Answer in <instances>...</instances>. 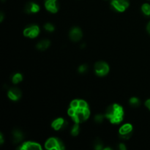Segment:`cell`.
<instances>
[{
  "instance_id": "obj_1",
  "label": "cell",
  "mask_w": 150,
  "mask_h": 150,
  "mask_svg": "<svg viewBox=\"0 0 150 150\" xmlns=\"http://www.w3.org/2000/svg\"><path fill=\"white\" fill-rule=\"evenodd\" d=\"M68 115L76 123L85 122L90 116L88 103L83 100H74L70 103Z\"/></svg>"
},
{
  "instance_id": "obj_2",
  "label": "cell",
  "mask_w": 150,
  "mask_h": 150,
  "mask_svg": "<svg viewBox=\"0 0 150 150\" xmlns=\"http://www.w3.org/2000/svg\"><path fill=\"white\" fill-rule=\"evenodd\" d=\"M105 117L112 124H120L124 118V110L120 105L114 103L108 107L105 111Z\"/></svg>"
},
{
  "instance_id": "obj_3",
  "label": "cell",
  "mask_w": 150,
  "mask_h": 150,
  "mask_svg": "<svg viewBox=\"0 0 150 150\" xmlns=\"http://www.w3.org/2000/svg\"><path fill=\"white\" fill-rule=\"evenodd\" d=\"M45 149L48 150H63L65 149L63 142L57 138H50L45 144Z\"/></svg>"
},
{
  "instance_id": "obj_4",
  "label": "cell",
  "mask_w": 150,
  "mask_h": 150,
  "mask_svg": "<svg viewBox=\"0 0 150 150\" xmlns=\"http://www.w3.org/2000/svg\"><path fill=\"white\" fill-rule=\"evenodd\" d=\"M133 130L132 125L129 124V123L123 125L119 130V136L120 139H124V140L129 139L133 135Z\"/></svg>"
},
{
  "instance_id": "obj_5",
  "label": "cell",
  "mask_w": 150,
  "mask_h": 150,
  "mask_svg": "<svg viewBox=\"0 0 150 150\" xmlns=\"http://www.w3.org/2000/svg\"><path fill=\"white\" fill-rule=\"evenodd\" d=\"M95 71L98 76H105L109 72V66L105 62H98L95 64Z\"/></svg>"
},
{
  "instance_id": "obj_6",
  "label": "cell",
  "mask_w": 150,
  "mask_h": 150,
  "mask_svg": "<svg viewBox=\"0 0 150 150\" xmlns=\"http://www.w3.org/2000/svg\"><path fill=\"white\" fill-rule=\"evenodd\" d=\"M111 5L117 12H124L129 7V0H111Z\"/></svg>"
},
{
  "instance_id": "obj_7",
  "label": "cell",
  "mask_w": 150,
  "mask_h": 150,
  "mask_svg": "<svg viewBox=\"0 0 150 150\" xmlns=\"http://www.w3.org/2000/svg\"><path fill=\"white\" fill-rule=\"evenodd\" d=\"M40 33V28L37 25H30L23 30V35L25 37L29 38H35L38 36Z\"/></svg>"
},
{
  "instance_id": "obj_8",
  "label": "cell",
  "mask_w": 150,
  "mask_h": 150,
  "mask_svg": "<svg viewBox=\"0 0 150 150\" xmlns=\"http://www.w3.org/2000/svg\"><path fill=\"white\" fill-rule=\"evenodd\" d=\"M69 36H70V40L73 42H78V41L81 40L82 36H83V33H82L81 29L79 27H73L70 31L69 33Z\"/></svg>"
},
{
  "instance_id": "obj_9",
  "label": "cell",
  "mask_w": 150,
  "mask_h": 150,
  "mask_svg": "<svg viewBox=\"0 0 150 150\" xmlns=\"http://www.w3.org/2000/svg\"><path fill=\"white\" fill-rule=\"evenodd\" d=\"M68 125V123L63 118H57L54 120L51 124V127L55 130H62L65 129Z\"/></svg>"
},
{
  "instance_id": "obj_10",
  "label": "cell",
  "mask_w": 150,
  "mask_h": 150,
  "mask_svg": "<svg viewBox=\"0 0 150 150\" xmlns=\"http://www.w3.org/2000/svg\"><path fill=\"white\" fill-rule=\"evenodd\" d=\"M45 7L47 10L52 13H57L59 8L57 0H45Z\"/></svg>"
},
{
  "instance_id": "obj_11",
  "label": "cell",
  "mask_w": 150,
  "mask_h": 150,
  "mask_svg": "<svg viewBox=\"0 0 150 150\" xmlns=\"http://www.w3.org/2000/svg\"><path fill=\"white\" fill-rule=\"evenodd\" d=\"M21 150H40L42 149L40 144L36 142H26L22 144L21 146L18 148Z\"/></svg>"
},
{
  "instance_id": "obj_12",
  "label": "cell",
  "mask_w": 150,
  "mask_h": 150,
  "mask_svg": "<svg viewBox=\"0 0 150 150\" xmlns=\"http://www.w3.org/2000/svg\"><path fill=\"white\" fill-rule=\"evenodd\" d=\"M21 91L17 87H13L7 92V96L10 100L13 101H17L21 98Z\"/></svg>"
},
{
  "instance_id": "obj_13",
  "label": "cell",
  "mask_w": 150,
  "mask_h": 150,
  "mask_svg": "<svg viewBox=\"0 0 150 150\" xmlns=\"http://www.w3.org/2000/svg\"><path fill=\"white\" fill-rule=\"evenodd\" d=\"M24 138V135L23 133L19 129H14L12 132V141H13V144H18Z\"/></svg>"
},
{
  "instance_id": "obj_14",
  "label": "cell",
  "mask_w": 150,
  "mask_h": 150,
  "mask_svg": "<svg viewBox=\"0 0 150 150\" xmlns=\"http://www.w3.org/2000/svg\"><path fill=\"white\" fill-rule=\"evenodd\" d=\"M40 6L35 2H28L24 7V12L27 14L36 13L39 12Z\"/></svg>"
},
{
  "instance_id": "obj_15",
  "label": "cell",
  "mask_w": 150,
  "mask_h": 150,
  "mask_svg": "<svg viewBox=\"0 0 150 150\" xmlns=\"http://www.w3.org/2000/svg\"><path fill=\"white\" fill-rule=\"evenodd\" d=\"M50 45L51 42L48 40H42L37 44V48L40 51H45L50 46Z\"/></svg>"
},
{
  "instance_id": "obj_16",
  "label": "cell",
  "mask_w": 150,
  "mask_h": 150,
  "mask_svg": "<svg viewBox=\"0 0 150 150\" xmlns=\"http://www.w3.org/2000/svg\"><path fill=\"white\" fill-rule=\"evenodd\" d=\"M23 80V76L21 73H15L12 76V82L14 84H17V83H20Z\"/></svg>"
},
{
  "instance_id": "obj_17",
  "label": "cell",
  "mask_w": 150,
  "mask_h": 150,
  "mask_svg": "<svg viewBox=\"0 0 150 150\" xmlns=\"http://www.w3.org/2000/svg\"><path fill=\"white\" fill-rule=\"evenodd\" d=\"M129 103H130V105L132 107H133V108H137V107H139L141 103L140 100L138 98H135V97L130 98V100H129Z\"/></svg>"
},
{
  "instance_id": "obj_18",
  "label": "cell",
  "mask_w": 150,
  "mask_h": 150,
  "mask_svg": "<svg viewBox=\"0 0 150 150\" xmlns=\"http://www.w3.org/2000/svg\"><path fill=\"white\" fill-rule=\"evenodd\" d=\"M79 132H80V127L79 123H76L71 129V135L73 136H76L79 134Z\"/></svg>"
},
{
  "instance_id": "obj_19",
  "label": "cell",
  "mask_w": 150,
  "mask_h": 150,
  "mask_svg": "<svg viewBox=\"0 0 150 150\" xmlns=\"http://www.w3.org/2000/svg\"><path fill=\"white\" fill-rule=\"evenodd\" d=\"M142 10L145 16H150V4H147V3L144 4L142 7Z\"/></svg>"
},
{
  "instance_id": "obj_20",
  "label": "cell",
  "mask_w": 150,
  "mask_h": 150,
  "mask_svg": "<svg viewBox=\"0 0 150 150\" xmlns=\"http://www.w3.org/2000/svg\"><path fill=\"white\" fill-rule=\"evenodd\" d=\"M94 147L95 149L100 150V149H103V142H101V140L100 139H97L95 141V145H94Z\"/></svg>"
},
{
  "instance_id": "obj_21",
  "label": "cell",
  "mask_w": 150,
  "mask_h": 150,
  "mask_svg": "<svg viewBox=\"0 0 150 150\" xmlns=\"http://www.w3.org/2000/svg\"><path fill=\"white\" fill-rule=\"evenodd\" d=\"M44 29H45L46 31H48V32H54L55 28H54V25H52L51 23H45V26H44Z\"/></svg>"
},
{
  "instance_id": "obj_22",
  "label": "cell",
  "mask_w": 150,
  "mask_h": 150,
  "mask_svg": "<svg viewBox=\"0 0 150 150\" xmlns=\"http://www.w3.org/2000/svg\"><path fill=\"white\" fill-rule=\"evenodd\" d=\"M104 120V116L103 114H97L95 117V122L98 123V124H100L103 122Z\"/></svg>"
},
{
  "instance_id": "obj_23",
  "label": "cell",
  "mask_w": 150,
  "mask_h": 150,
  "mask_svg": "<svg viewBox=\"0 0 150 150\" xmlns=\"http://www.w3.org/2000/svg\"><path fill=\"white\" fill-rule=\"evenodd\" d=\"M79 72L80 73H85L88 70V67L86 64H82L79 67Z\"/></svg>"
},
{
  "instance_id": "obj_24",
  "label": "cell",
  "mask_w": 150,
  "mask_h": 150,
  "mask_svg": "<svg viewBox=\"0 0 150 150\" xmlns=\"http://www.w3.org/2000/svg\"><path fill=\"white\" fill-rule=\"evenodd\" d=\"M118 148L120 150H126V149H127L125 146V145L124 144H120L118 146Z\"/></svg>"
},
{
  "instance_id": "obj_25",
  "label": "cell",
  "mask_w": 150,
  "mask_h": 150,
  "mask_svg": "<svg viewBox=\"0 0 150 150\" xmlns=\"http://www.w3.org/2000/svg\"><path fill=\"white\" fill-rule=\"evenodd\" d=\"M145 105H146V108H147L148 109L150 110V99L147 100L145 102Z\"/></svg>"
},
{
  "instance_id": "obj_26",
  "label": "cell",
  "mask_w": 150,
  "mask_h": 150,
  "mask_svg": "<svg viewBox=\"0 0 150 150\" xmlns=\"http://www.w3.org/2000/svg\"><path fill=\"white\" fill-rule=\"evenodd\" d=\"M3 142H4V138H3L2 134L1 133V134H0V144H2Z\"/></svg>"
},
{
  "instance_id": "obj_27",
  "label": "cell",
  "mask_w": 150,
  "mask_h": 150,
  "mask_svg": "<svg viewBox=\"0 0 150 150\" xmlns=\"http://www.w3.org/2000/svg\"><path fill=\"white\" fill-rule=\"evenodd\" d=\"M3 19H4V14H3V13L1 12V13H0V21L2 22Z\"/></svg>"
},
{
  "instance_id": "obj_28",
  "label": "cell",
  "mask_w": 150,
  "mask_h": 150,
  "mask_svg": "<svg viewBox=\"0 0 150 150\" xmlns=\"http://www.w3.org/2000/svg\"><path fill=\"white\" fill-rule=\"evenodd\" d=\"M146 29H147L148 32L150 34V21L149 22V23L147 24V26H146Z\"/></svg>"
}]
</instances>
